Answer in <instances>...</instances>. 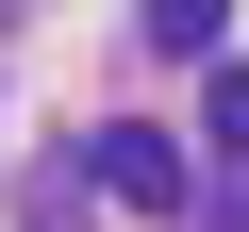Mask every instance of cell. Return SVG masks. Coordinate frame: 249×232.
<instances>
[{"label": "cell", "instance_id": "obj_1", "mask_svg": "<svg viewBox=\"0 0 249 232\" xmlns=\"http://www.w3.org/2000/svg\"><path fill=\"white\" fill-rule=\"evenodd\" d=\"M83 166H100V199H133V215H183V149H166V133H100Z\"/></svg>", "mask_w": 249, "mask_h": 232}, {"label": "cell", "instance_id": "obj_2", "mask_svg": "<svg viewBox=\"0 0 249 232\" xmlns=\"http://www.w3.org/2000/svg\"><path fill=\"white\" fill-rule=\"evenodd\" d=\"M232 33V0H150V50H216Z\"/></svg>", "mask_w": 249, "mask_h": 232}, {"label": "cell", "instance_id": "obj_3", "mask_svg": "<svg viewBox=\"0 0 249 232\" xmlns=\"http://www.w3.org/2000/svg\"><path fill=\"white\" fill-rule=\"evenodd\" d=\"M199 116H216V166H232V182H249V83H216V99H199Z\"/></svg>", "mask_w": 249, "mask_h": 232}]
</instances>
